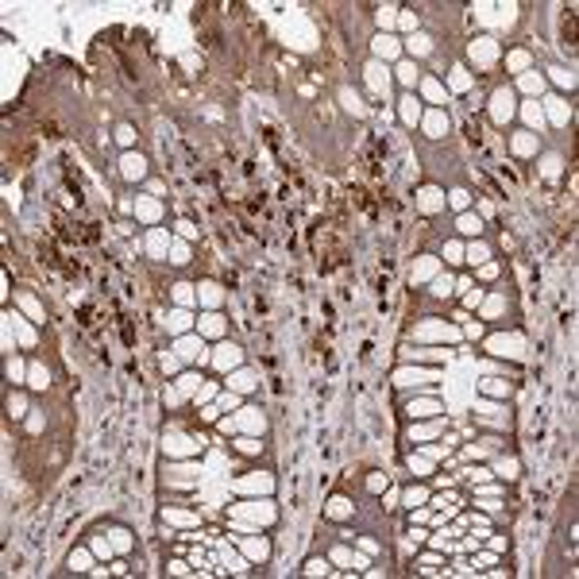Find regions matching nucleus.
Masks as SVG:
<instances>
[{
    "label": "nucleus",
    "mask_w": 579,
    "mask_h": 579,
    "mask_svg": "<svg viewBox=\"0 0 579 579\" xmlns=\"http://www.w3.org/2000/svg\"><path fill=\"white\" fill-rule=\"evenodd\" d=\"M85 564H89L85 552H74V556H70V568H74V572H85Z\"/></svg>",
    "instance_id": "obj_24"
},
{
    "label": "nucleus",
    "mask_w": 579,
    "mask_h": 579,
    "mask_svg": "<svg viewBox=\"0 0 579 579\" xmlns=\"http://www.w3.org/2000/svg\"><path fill=\"white\" fill-rule=\"evenodd\" d=\"M166 324H170V328H174V332H182V328H186V324H189V317H186V313H174V317H170V320H166Z\"/></svg>",
    "instance_id": "obj_21"
},
{
    "label": "nucleus",
    "mask_w": 579,
    "mask_h": 579,
    "mask_svg": "<svg viewBox=\"0 0 579 579\" xmlns=\"http://www.w3.org/2000/svg\"><path fill=\"white\" fill-rule=\"evenodd\" d=\"M525 120H529V124H537V128L544 124V120H541V108H537V105H525Z\"/></svg>",
    "instance_id": "obj_22"
},
{
    "label": "nucleus",
    "mask_w": 579,
    "mask_h": 579,
    "mask_svg": "<svg viewBox=\"0 0 579 579\" xmlns=\"http://www.w3.org/2000/svg\"><path fill=\"white\" fill-rule=\"evenodd\" d=\"M490 105H494V108H490V112H494V120H498V124H506V120L514 116V93H510V89H498V93L490 97Z\"/></svg>",
    "instance_id": "obj_1"
},
{
    "label": "nucleus",
    "mask_w": 579,
    "mask_h": 579,
    "mask_svg": "<svg viewBox=\"0 0 579 579\" xmlns=\"http://www.w3.org/2000/svg\"><path fill=\"white\" fill-rule=\"evenodd\" d=\"M467 255H471V263H483V259H486V247H483V243H471Z\"/></svg>",
    "instance_id": "obj_27"
},
{
    "label": "nucleus",
    "mask_w": 579,
    "mask_h": 579,
    "mask_svg": "<svg viewBox=\"0 0 579 579\" xmlns=\"http://www.w3.org/2000/svg\"><path fill=\"white\" fill-rule=\"evenodd\" d=\"M174 298H178V301L186 305V301H189V286H178V290H174Z\"/></svg>",
    "instance_id": "obj_40"
},
{
    "label": "nucleus",
    "mask_w": 579,
    "mask_h": 579,
    "mask_svg": "<svg viewBox=\"0 0 579 579\" xmlns=\"http://www.w3.org/2000/svg\"><path fill=\"white\" fill-rule=\"evenodd\" d=\"M398 77H402L406 85H413V81H417V66H410V62H406V66H398Z\"/></svg>",
    "instance_id": "obj_16"
},
{
    "label": "nucleus",
    "mask_w": 579,
    "mask_h": 579,
    "mask_svg": "<svg viewBox=\"0 0 579 579\" xmlns=\"http://www.w3.org/2000/svg\"><path fill=\"white\" fill-rule=\"evenodd\" d=\"M460 232H467V236H479V232H483L479 216H460Z\"/></svg>",
    "instance_id": "obj_15"
},
{
    "label": "nucleus",
    "mask_w": 579,
    "mask_h": 579,
    "mask_svg": "<svg viewBox=\"0 0 579 579\" xmlns=\"http://www.w3.org/2000/svg\"><path fill=\"white\" fill-rule=\"evenodd\" d=\"M483 390H486V394H506V382H498V378H486V382H483Z\"/></svg>",
    "instance_id": "obj_19"
},
{
    "label": "nucleus",
    "mask_w": 579,
    "mask_h": 579,
    "mask_svg": "<svg viewBox=\"0 0 579 579\" xmlns=\"http://www.w3.org/2000/svg\"><path fill=\"white\" fill-rule=\"evenodd\" d=\"M31 386H35V390L47 386V371H43V367H31Z\"/></svg>",
    "instance_id": "obj_17"
},
{
    "label": "nucleus",
    "mask_w": 579,
    "mask_h": 579,
    "mask_svg": "<svg viewBox=\"0 0 579 579\" xmlns=\"http://www.w3.org/2000/svg\"><path fill=\"white\" fill-rule=\"evenodd\" d=\"M417 116H421L417 101H413V97H402V120H406V124H417Z\"/></svg>",
    "instance_id": "obj_9"
},
{
    "label": "nucleus",
    "mask_w": 579,
    "mask_h": 579,
    "mask_svg": "<svg viewBox=\"0 0 579 579\" xmlns=\"http://www.w3.org/2000/svg\"><path fill=\"white\" fill-rule=\"evenodd\" d=\"M436 374H425V371H398L394 374V382L398 386H413V382H432Z\"/></svg>",
    "instance_id": "obj_2"
},
{
    "label": "nucleus",
    "mask_w": 579,
    "mask_h": 579,
    "mask_svg": "<svg viewBox=\"0 0 579 579\" xmlns=\"http://www.w3.org/2000/svg\"><path fill=\"white\" fill-rule=\"evenodd\" d=\"M406 502H410V506H413V502H425V490H421V486H413V490L406 494Z\"/></svg>",
    "instance_id": "obj_34"
},
{
    "label": "nucleus",
    "mask_w": 579,
    "mask_h": 579,
    "mask_svg": "<svg viewBox=\"0 0 579 579\" xmlns=\"http://www.w3.org/2000/svg\"><path fill=\"white\" fill-rule=\"evenodd\" d=\"M236 363H240V348L224 344V348L216 352V367H224V371H228V367H236Z\"/></svg>",
    "instance_id": "obj_4"
},
{
    "label": "nucleus",
    "mask_w": 579,
    "mask_h": 579,
    "mask_svg": "<svg viewBox=\"0 0 579 579\" xmlns=\"http://www.w3.org/2000/svg\"><path fill=\"white\" fill-rule=\"evenodd\" d=\"M112 544H116V548H128L131 541H128V533H120V529H116V533H112Z\"/></svg>",
    "instance_id": "obj_33"
},
{
    "label": "nucleus",
    "mask_w": 579,
    "mask_h": 579,
    "mask_svg": "<svg viewBox=\"0 0 579 579\" xmlns=\"http://www.w3.org/2000/svg\"><path fill=\"white\" fill-rule=\"evenodd\" d=\"M197 382H201L197 374H186V378H182V390H197Z\"/></svg>",
    "instance_id": "obj_35"
},
{
    "label": "nucleus",
    "mask_w": 579,
    "mask_h": 579,
    "mask_svg": "<svg viewBox=\"0 0 579 579\" xmlns=\"http://www.w3.org/2000/svg\"><path fill=\"white\" fill-rule=\"evenodd\" d=\"M143 170H147V162H143L139 155H128V158H124V174H128V178H143Z\"/></svg>",
    "instance_id": "obj_7"
},
{
    "label": "nucleus",
    "mask_w": 579,
    "mask_h": 579,
    "mask_svg": "<svg viewBox=\"0 0 579 579\" xmlns=\"http://www.w3.org/2000/svg\"><path fill=\"white\" fill-rule=\"evenodd\" d=\"M432 294H440V298H444V294H452V282H448V278H436V286H432Z\"/></svg>",
    "instance_id": "obj_28"
},
{
    "label": "nucleus",
    "mask_w": 579,
    "mask_h": 579,
    "mask_svg": "<svg viewBox=\"0 0 579 579\" xmlns=\"http://www.w3.org/2000/svg\"><path fill=\"white\" fill-rule=\"evenodd\" d=\"M440 205H444L440 189H425V193H421V209H440Z\"/></svg>",
    "instance_id": "obj_11"
},
{
    "label": "nucleus",
    "mask_w": 579,
    "mask_h": 579,
    "mask_svg": "<svg viewBox=\"0 0 579 579\" xmlns=\"http://www.w3.org/2000/svg\"><path fill=\"white\" fill-rule=\"evenodd\" d=\"M178 355L182 359H201V340H178Z\"/></svg>",
    "instance_id": "obj_6"
},
{
    "label": "nucleus",
    "mask_w": 579,
    "mask_h": 579,
    "mask_svg": "<svg viewBox=\"0 0 579 579\" xmlns=\"http://www.w3.org/2000/svg\"><path fill=\"white\" fill-rule=\"evenodd\" d=\"M498 471H502V475H514V471H518V464H514V460H502V464H498Z\"/></svg>",
    "instance_id": "obj_37"
},
{
    "label": "nucleus",
    "mask_w": 579,
    "mask_h": 579,
    "mask_svg": "<svg viewBox=\"0 0 579 579\" xmlns=\"http://www.w3.org/2000/svg\"><path fill=\"white\" fill-rule=\"evenodd\" d=\"M410 51H413V54H429V51H432V39H429V35H413V39H410Z\"/></svg>",
    "instance_id": "obj_13"
},
{
    "label": "nucleus",
    "mask_w": 579,
    "mask_h": 579,
    "mask_svg": "<svg viewBox=\"0 0 579 579\" xmlns=\"http://www.w3.org/2000/svg\"><path fill=\"white\" fill-rule=\"evenodd\" d=\"M305 572H309V576H320V572H328V564H324V560H309Z\"/></svg>",
    "instance_id": "obj_26"
},
{
    "label": "nucleus",
    "mask_w": 579,
    "mask_h": 579,
    "mask_svg": "<svg viewBox=\"0 0 579 579\" xmlns=\"http://www.w3.org/2000/svg\"><path fill=\"white\" fill-rule=\"evenodd\" d=\"M201 290H205V301H209V305H212V301H220V294H216V286H201Z\"/></svg>",
    "instance_id": "obj_39"
},
{
    "label": "nucleus",
    "mask_w": 579,
    "mask_h": 579,
    "mask_svg": "<svg viewBox=\"0 0 579 579\" xmlns=\"http://www.w3.org/2000/svg\"><path fill=\"white\" fill-rule=\"evenodd\" d=\"M514 147H518V151H522V155H529V151H533V135H522V139H518V143H514Z\"/></svg>",
    "instance_id": "obj_29"
},
{
    "label": "nucleus",
    "mask_w": 579,
    "mask_h": 579,
    "mask_svg": "<svg viewBox=\"0 0 579 579\" xmlns=\"http://www.w3.org/2000/svg\"><path fill=\"white\" fill-rule=\"evenodd\" d=\"M467 201H471V197H467V193H464V189H456V193H452V205H456V209H464V205H467Z\"/></svg>",
    "instance_id": "obj_32"
},
{
    "label": "nucleus",
    "mask_w": 579,
    "mask_h": 579,
    "mask_svg": "<svg viewBox=\"0 0 579 579\" xmlns=\"http://www.w3.org/2000/svg\"><path fill=\"white\" fill-rule=\"evenodd\" d=\"M197 444H201V440H197ZM197 444H193V440H186V436H170V440H166V452L186 456V452H197Z\"/></svg>",
    "instance_id": "obj_3"
},
{
    "label": "nucleus",
    "mask_w": 579,
    "mask_h": 579,
    "mask_svg": "<svg viewBox=\"0 0 579 579\" xmlns=\"http://www.w3.org/2000/svg\"><path fill=\"white\" fill-rule=\"evenodd\" d=\"M8 410H12V417H19V410H23V398H8Z\"/></svg>",
    "instance_id": "obj_36"
},
{
    "label": "nucleus",
    "mask_w": 579,
    "mask_h": 579,
    "mask_svg": "<svg viewBox=\"0 0 579 579\" xmlns=\"http://www.w3.org/2000/svg\"><path fill=\"white\" fill-rule=\"evenodd\" d=\"M444 128H448V120H444L440 112H432V116H429V131H444Z\"/></svg>",
    "instance_id": "obj_18"
},
{
    "label": "nucleus",
    "mask_w": 579,
    "mask_h": 579,
    "mask_svg": "<svg viewBox=\"0 0 579 579\" xmlns=\"http://www.w3.org/2000/svg\"><path fill=\"white\" fill-rule=\"evenodd\" d=\"M348 514H352V502H348V498H340V494H336V498H332V502H328V518H348Z\"/></svg>",
    "instance_id": "obj_8"
},
{
    "label": "nucleus",
    "mask_w": 579,
    "mask_h": 579,
    "mask_svg": "<svg viewBox=\"0 0 579 579\" xmlns=\"http://www.w3.org/2000/svg\"><path fill=\"white\" fill-rule=\"evenodd\" d=\"M240 486H243V490H270V479H266V475H259V479H240Z\"/></svg>",
    "instance_id": "obj_14"
},
{
    "label": "nucleus",
    "mask_w": 579,
    "mask_h": 579,
    "mask_svg": "<svg viewBox=\"0 0 579 579\" xmlns=\"http://www.w3.org/2000/svg\"><path fill=\"white\" fill-rule=\"evenodd\" d=\"M247 552H251V556H259V560H263V556H266V544H263V541H259V544H247Z\"/></svg>",
    "instance_id": "obj_38"
},
{
    "label": "nucleus",
    "mask_w": 579,
    "mask_h": 579,
    "mask_svg": "<svg viewBox=\"0 0 579 579\" xmlns=\"http://www.w3.org/2000/svg\"><path fill=\"white\" fill-rule=\"evenodd\" d=\"M367 74H371V85H374L378 93H386V66H378V62H374Z\"/></svg>",
    "instance_id": "obj_10"
},
{
    "label": "nucleus",
    "mask_w": 579,
    "mask_h": 579,
    "mask_svg": "<svg viewBox=\"0 0 579 579\" xmlns=\"http://www.w3.org/2000/svg\"><path fill=\"white\" fill-rule=\"evenodd\" d=\"M410 413H413V417H429V413H440V406H436V402H413Z\"/></svg>",
    "instance_id": "obj_12"
},
{
    "label": "nucleus",
    "mask_w": 579,
    "mask_h": 579,
    "mask_svg": "<svg viewBox=\"0 0 579 579\" xmlns=\"http://www.w3.org/2000/svg\"><path fill=\"white\" fill-rule=\"evenodd\" d=\"M374 54H378V58H394V54H398V43H394L390 35H378V39H374Z\"/></svg>",
    "instance_id": "obj_5"
},
{
    "label": "nucleus",
    "mask_w": 579,
    "mask_h": 579,
    "mask_svg": "<svg viewBox=\"0 0 579 579\" xmlns=\"http://www.w3.org/2000/svg\"><path fill=\"white\" fill-rule=\"evenodd\" d=\"M425 93H429V97H432V101H440V97H444V89H440V85H436V81H429V85H425Z\"/></svg>",
    "instance_id": "obj_31"
},
{
    "label": "nucleus",
    "mask_w": 579,
    "mask_h": 579,
    "mask_svg": "<svg viewBox=\"0 0 579 579\" xmlns=\"http://www.w3.org/2000/svg\"><path fill=\"white\" fill-rule=\"evenodd\" d=\"M201 328H205L209 336H212V332H220V317H205V324H201Z\"/></svg>",
    "instance_id": "obj_30"
},
{
    "label": "nucleus",
    "mask_w": 579,
    "mask_h": 579,
    "mask_svg": "<svg viewBox=\"0 0 579 579\" xmlns=\"http://www.w3.org/2000/svg\"><path fill=\"white\" fill-rule=\"evenodd\" d=\"M522 85H525L529 93H541V77H533V74H525V77H522Z\"/></svg>",
    "instance_id": "obj_25"
},
{
    "label": "nucleus",
    "mask_w": 579,
    "mask_h": 579,
    "mask_svg": "<svg viewBox=\"0 0 579 579\" xmlns=\"http://www.w3.org/2000/svg\"><path fill=\"white\" fill-rule=\"evenodd\" d=\"M232 386H236V390H251L255 382H251V374H236V378H232Z\"/></svg>",
    "instance_id": "obj_23"
},
{
    "label": "nucleus",
    "mask_w": 579,
    "mask_h": 579,
    "mask_svg": "<svg viewBox=\"0 0 579 579\" xmlns=\"http://www.w3.org/2000/svg\"><path fill=\"white\" fill-rule=\"evenodd\" d=\"M548 105H552V120H556V124H568V112H564L560 101H548Z\"/></svg>",
    "instance_id": "obj_20"
}]
</instances>
